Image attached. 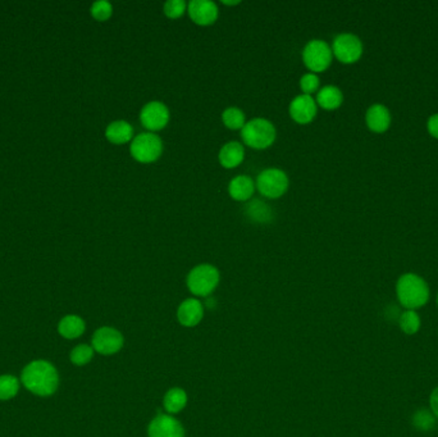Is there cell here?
<instances>
[{
    "label": "cell",
    "instance_id": "2",
    "mask_svg": "<svg viewBox=\"0 0 438 437\" xmlns=\"http://www.w3.org/2000/svg\"><path fill=\"white\" fill-rule=\"evenodd\" d=\"M430 286L417 273H404L396 282V296L402 307L417 310L430 300Z\"/></svg>",
    "mask_w": 438,
    "mask_h": 437
},
{
    "label": "cell",
    "instance_id": "11",
    "mask_svg": "<svg viewBox=\"0 0 438 437\" xmlns=\"http://www.w3.org/2000/svg\"><path fill=\"white\" fill-rule=\"evenodd\" d=\"M188 15L199 26L214 23L219 15L216 3L212 0H191L187 6Z\"/></svg>",
    "mask_w": 438,
    "mask_h": 437
},
{
    "label": "cell",
    "instance_id": "23",
    "mask_svg": "<svg viewBox=\"0 0 438 437\" xmlns=\"http://www.w3.org/2000/svg\"><path fill=\"white\" fill-rule=\"evenodd\" d=\"M399 326L405 335H416L422 326L420 315H418L417 310L405 309L399 317Z\"/></svg>",
    "mask_w": 438,
    "mask_h": 437
},
{
    "label": "cell",
    "instance_id": "4",
    "mask_svg": "<svg viewBox=\"0 0 438 437\" xmlns=\"http://www.w3.org/2000/svg\"><path fill=\"white\" fill-rule=\"evenodd\" d=\"M219 280V271L214 265H199L188 273L187 287L196 296H208L216 290Z\"/></svg>",
    "mask_w": 438,
    "mask_h": 437
},
{
    "label": "cell",
    "instance_id": "10",
    "mask_svg": "<svg viewBox=\"0 0 438 437\" xmlns=\"http://www.w3.org/2000/svg\"><path fill=\"white\" fill-rule=\"evenodd\" d=\"M140 121L149 132L160 131L169 122V109L162 101H149L140 112Z\"/></svg>",
    "mask_w": 438,
    "mask_h": 437
},
{
    "label": "cell",
    "instance_id": "5",
    "mask_svg": "<svg viewBox=\"0 0 438 437\" xmlns=\"http://www.w3.org/2000/svg\"><path fill=\"white\" fill-rule=\"evenodd\" d=\"M129 151L137 162L153 163L163 153V141L154 132H141L136 137H134Z\"/></svg>",
    "mask_w": 438,
    "mask_h": 437
},
{
    "label": "cell",
    "instance_id": "21",
    "mask_svg": "<svg viewBox=\"0 0 438 437\" xmlns=\"http://www.w3.org/2000/svg\"><path fill=\"white\" fill-rule=\"evenodd\" d=\"M187 394L185 390L180 387H173L165 396V409L171 413H179L186 407Z\"/></svg>",
    "mask_w": 438,
    "mask_h": 437
},
{
    "label": "cell",
    "instance_id": "27",
    "mask_svg": "<svg viewBox=\"0 0 438 437\" xmlns=\"http://www.w3.org/2000/svg\"><path fill=\"white\" fill-rule=\"evenodd\" d=\"M113 13V7L107 0L95 1L91 6V15L96 21H107Z\"/></svg>",
    "mask_w": 438,
    "mask_h": 437
},
{
    "label": "cell",
    "instance_id": "25",
    "mask_svg": "<svg viewBox=\"0 0 438 437\" xmlns=\"http://www.w3.org/2000/svg\"><path fill=\"white\" fill-rule=\"evenodd\" d=\"M94 353L95 350H94L91 345L79 344L73 348L71 354H70V359L75 366H86L93 360Z\"/></svg>",
    "mask_w": 438,
    "mask_h": 437
},
{
    "label": "cell",
    "instance_id": "12",
    "mask_svg": "<svg viewBox=\"0 0 438 437\" xmlns=\"http://www.w3.org/2000/svg\"><path fill=\"white\" fill-rule=\"evenodd\" d=\"M316 110H318V106L314 98L305 94L297 95L294 101L290 103V108H288L291 118L295 122L302 123V125L311 122L316 118Z\"/></svg>",
    "mask_w": 438,
    "mask_h": 437
},
{
    "label": "cell",
    "instance_id": "33",
    "mask_svg": "<svg viewBox=\"0 0 438 437\" xmlns=\"http://www.w3.org/2000/svg\"><path fill=\"white\" fill-rule=\"evenodd\" d=\"M222 4L224 6H238L240 4V1H222Z\"/></svg>",
    "mask_w": 438,
    "mask_h": 437
},
{
    "label": "cell",
    "instance_id": "15",
    "mask_svg": "<svg viewBox=\"0 0 438 437\" xmlns=\"http://www.w3.org/2000/svg\"><path fill=\"white\" fill-rule=\"evenodd\" d=\"M204 315V308L200 301L196 299H186L181 303L177 310V318L182 326L185 327H195L200 323Z\"/></svg>",
    "mask_w": 438,
    "mask_h": 437
},
{
    "label": "cell",
    "instance_id": "24",
    "mask_svg": "<svg viewBox=\"0 0 438 437\" xmlns=\"http://www.w3.org/2000/svg\"><path fill=\"white\" fill-rule=\"evenodd\" d=\"M222 121L230 129H243L246 123L244 112L236 107L226 108L223 110Z\"/></svg>",
    "mask_w": 438,
    "mask_h": 437
},
{
    "label": "cell",
    "instance_id": "7",
    "mask_svg": "<svg viewBox=\"0 0 438 437\" xmlns=\"http://www.w3.org/2000/svg\"><path fill=\"white\" fill-rule=\"evenodd\" d=\"M290 179L286 172L278 168H268L259 173L255 186L259 193L269 199L281 198L288 191Z\"/></svg>",
    "mask_w": 438,
    "mask_h": 437
},
{
    "label": "cell",
    "instance_id": "20",
    "mask_svg": "<svg viewBox=\"0 0 438 437\" xmlns=\"http://www.w3.org/2000/svg\"><path fill=\"white\" fill-rule=\"evenodd\" d=\"M316 106L323 108L326 110H333L341 107L344 101V94L341 89L335 85H327L316 93Z\"/></svg>",
    "mask_w": 438,
    "mask_h": 437
},
{
    "label": "cell",
    "instance_id": "26",
    "mask_svg": "<svg viewBox=\"0 0 438 437\" xmlns=\"http://www.w3.org/2000/svg\"><path fill=\"white\" fill-rule=\"evenodd\" d=\"M436 424V417L428 409H419L413 416V426L419 431H430Z\"/></svg>",
    "mask_w": 438,
    "mask_h": 437
},
{
    "label": "cell",
    "instance_id": "3",
    "mask_svg": "<svg viewBox=\"0 0 438 437\" xmlns=\"http://www.w3.org/2000/svg\"><path fill=\"white\" fill-rule=\"evenodd\" d=\"M276 127L273 123L266 118H254L245 123L241 129V137L244 143L252 149H266L276 140Z\"/></svg>",
    "mask_w": 438,
    "mask_h": 437
},
{
    "label": "cell",
    "instance_id": "8",
    "mask_svg": "<svg viewBox=\"0 0 438 437\" xmlns=\"http://www.w3.org/2000/svg\"><path fill=\"white\" fill-rule=\"evenodd\" d=\"M330 48L333 56L345 65H352L358 62L363 56V43L360 37L350 32H344L336 36Z\"/></svg>",
    "mask_w": 438,
    "mask_h": 437
},
{
    "label": "cell",
    "instance_id": "22",
    "mask_svg": "<svg viewBox=\"0 0 438 437\" xmlns=\"http://www.w3.org/2000/svg\"><path fill=\"white\" fill-rule=\"evenodd\" d=\"M21 380L15 374H1L0 376V402H8L15 398L20 388Z\"/></svg>",
    "mask_w": 438,
    "mask_h": 437
},
{
    "label": "cell",
    "instance_id": "14",
    "mask_svg": "<svg viewBox=\"0 0 438 437\" xmlns=\"http://www.w3.org/2000/svg\"><path fill=\"white\" fill-rule=\"evenodd\" d=\"M391 121H392V117H391L389 109L381 103L372 104L371 107L366 109V126H368V129L373 131L375 134H382V132L387 131L391 126Z\"/></svg>",
    "mask_w": 438,
    "mask_h": 437
},
{
    "label": "cell",
    "instance_id": "31",
    "mask_svg": "<svg viewBox=\"0 0 438 437\" xmlns=\"http://www.w3.org/2000/svg\"><path fill=\"white\" fill-rule=\"evenodd\" d=\"M427 129L430 135L434 139H438V113L432 115L427 121Z\"/></svg>",
    "mask_w": 438,
    "mask_h": 437
},
{
    "label": "cell",
    "instance_id": "28",
    "mask_svg": "<svg viewBox=\"0 0 438 437\" xmlns=\"http://www.w3.org/2000/svg\"><path fill=\"white\" fill-rule=\"evenodd\" d=\"M163 11L168 18H180L187 11V3L183 0H168L165 3Z\"/></svg>",
    "mask_w": 438,
    "mask_h": 437
},
{
    "label": "cell",
    "instance_id": "17",
    "mask_svg": "<svg viewBox=\"0 0 438 437\" xmlns=\"http://www.w3.org/2000/svg\"><path fill=\"white\" fill-rule=\"evenodd\" d=\"M218 158L224 168H236L244 162V146L238 141H228L221 148Z\"/></svg>",
    "mask_w": 438,
    "mask_h": 437
},
{
    "label": "cell",
    "instance_id": "32",
    "mask_svg": "<svg viewBox=\"0 0 438 437\" xmlns=\"http://www.w3.org/2000/svg\"><path fill=\"white\" fill-rule=\"evenodd\" d=\"M430 408H431L433 416L438 418V386L430 395Z\"/></svg>",
    "mask_w": 438,
    "mask_h": 437
},
{
    "label": "cell",
    "instance_id": "18",
    "mask_svg": "<svg viewBox=\"0 0 438 437\" xmlns=\"http://www.w3.org/2000/svg\"><path fill=\"white\" fill-rule=\"evenodd\" d=\"M255 191V184L249 176L240 175L231 179L228 193L232 199L238 201H249Z\"/></svg>",
    "mask_w": 438,
    "mask_h": 437
},
{
    "label": "cell",
    "instance_id": "19",
    "mask_svg": "<svg viewBox=\"0 0 438 437\" xmlns=\"http://www.w3.org/2000/svg\"><path fill=\"white\" fill-rule=\"evenodd\" d=\"M105 137L112 144L122 145L134 140V127L131 123L123 120L113 121L109 123L108 127L105 129Z\"/></svg>",
    "mask_w": 438,
    "mask_h": 437
},
{
    "label": "cell",
    "instance_id": "13",
    "mask_svg": "<svg viewBox=\"0 0 438 437\" xmlns=\"http://www.w3.org/2000/svg\"><path fill=\"white\" fill-rule=\"evenodd\" d=\"M149 437H185V430L174 417L159 414L149 424Z\"/></svg>",
    "mask_w": 438,
    "mask_h": 437
},
{
    "label": "cell",
    "instance_id": "1",
    "mask_svg": "<svg viewBox=\"0 0 438 437\" xmlns=\"http://www.w3.org/2000/svg\"><path fill=\"white\" fill-rule=\"evenodd\" d=\"M21 384L31 394L48 398L57 393L59 373L51 362L45 359H37L30 362L22 369Z\"/></svg>",
    "mask_w": 438,
    "mask_h": 437
},
{
    "label": "cell",
    "instance_id": "16",
    "mask_svg": "<svg viewBox=\"0 0 438 437\" xmlns=\"http://www.w3.org/2000/svg\"><path fill=\"white\" fill-rule=\"evenodd\" d=\"M85 330H86V323L79 315H65L58 323V334L67 340L79 338L84 335Z\"/></svg>",
    "mask_w": 438,
    "mask_h": 437
},
{
    "label": "cell",
    "instance_id": "30",
    "mask_svg": "<svg viewBox=\"0 0 438 437\" xmlns=\"http://www.w3.org/2000/svg\"><path fill=\"white\" fill-rule=\"evenodd\" d=\"M249 209H250V215H252L258 221L263 220V215H266V212L268 210L266 204L258 203V201H255L254 204H252V207H249Z\"/></svg>",
    "mask_w": 438,
    "mask_h": 437
},
{
    "label": "cell",
    "instance_id": "34",
    "mask_svg": "<svg viewBox=\"0 0 438 437\" xmlns=\"http://www.w3.org/2000/svg\"><path fill=\"white\" fill-rule=\"evenodd\" d=\"M437 305H438V294H437Z\"/></svg>",
    "mask_w": 438,
    "mask_h": 437
},
{
    "label": "cell",
    "instance_id": "29",
    "mask_svg": "<svg viewBox=\"0 0 438 437\" xmlns=\"http://www.w3.org/2000/svg\"><path fill=\"white\" fill-rule=\"evenodd\" d=\"M319 85H321V80L316 76V73H313V72L305 73L300 79V87L305 95L311 96V94L319 91Z\"/></svg>",
    "mask_w": 438,
    "mask_h": 437
},
{
    "label": "cell",
    "instance_id": "6",
    "mask_svg": "<svg viewBox=\"0 0 438 437\" xmlns=\"http://www.w3.org/2000/svg\"><path fill=\"white\" fill-rule=\"evenodd\" d=\"M333 53L330 44L321 39L310 40L302 51V62L313 73L323 72L330 67Z\"/></svg>",
    "mask_w": 438,
    "mask_h": 437
},
{
    "label": "cell",
    "instance_id": "9",
    "mask_svg": "<svg viewBox=\"0 0 438 437\" xmlns=\"http://www.w3.org/2000/svg\"><path fill=\"white\" fill-rule=\"evenodd\" d=\"M124 338L122 334L112 327H101L95 331L91 340L94 350L101 355H113L122 349Z\"/></svg>",
    "mask_w": 438,
    "mask_h": 437
}]
</instances>
